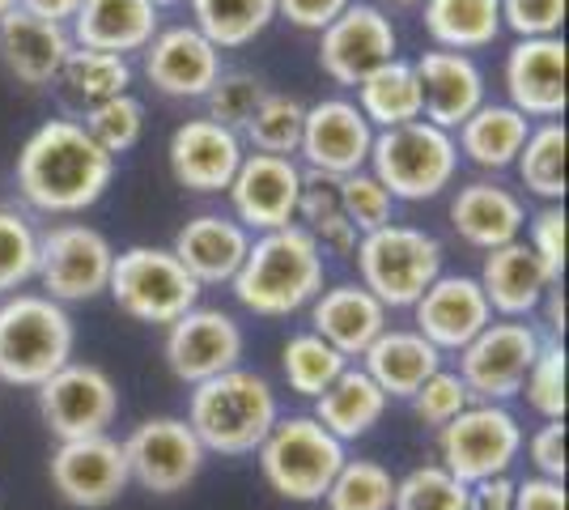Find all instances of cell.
<instances>
[{
	"label": "cell",
	"instance_id": "cell-9",
	"mask_svg": "<svg viewBox=\"0 0 569 510\" xmlns=\"http://www.w3.org/2000/svg\"><path fill=\"white\" fill-rule=\"evenodd\" d=\"M111 264H116L111 239L94 226H86V221H56L51 230L39 234L34 277L43 281V293L60 307L90 302L98 293H107Z\"/></svg>",
	"mask_w": 569,
	"mask_h": 510
},
{
	"label": "cell",
	"instance_id": "cell-30",
	"mask_svg": "<svg viewBox=\"0 0 569 510\" xmlns=\"http://www.w3.org/2000/svg\"><path fill=\"white\" fill-rule=\"evenodd\" d=\"M361 370L379 383V391L391 400H412V391L426 383L433 370H442V353L429 344L417 328H387L366 353Z\"/></svg>",
	"mask_w": 569,
	"mask_h": 510
},
{
	"label": "cell",
	"instance_id": "cell-45",
	"mask_svg": "<svg viewBox=\"0 0 569 510\" xmlns=\"http://www.w3.org/2000/svg\"><path fill=\"white\" fill-rule=\"evenodd\" d=\"M522 396L545 421H566V344H540L522 379Z\"/></svg>",
	"mask_w": 569,
	"mask_h": 510
},
{
	"label": "cell",
	"instance_id": "cell-8",
	"mask_svg": "<svg viewBox=\"0 0 569 510\" xmlns=\"http://www.w3.org/2000/svg\"><path fill=\"white\" fill-rule=\"evenodd\" d=\"M107 293L116 298V307L137 323H158L170 328L179 316H188L191 307H200V286L191 281V272L170 247H128L116 251L111 281Z\"/></svg>",
	"mask_w": 569,
	"mask_h": 510
},
{
	"label": "cell",
	"instance_id": "cell-5",
	"mask_svg": "<svg viewBox=\"0 0 569 510\" xmlns=\"http://www.w3.org/2000/svg\"><path fill=\"white\" fill-rule=\"evenodd\" d=\"M366 170L391 192V200H408V204L438 200L459 174L455 132L433 128L429 120H412L403 128L375 132Z\"/></svg>",
	"mask_w": 569,
	"mask_h": 510
},
{
	"label": "cell",
	"instance_id": "cell-58",
	"mask_svg": "<svg viewBox=\"0 0 569 510\" xmlns=\"http://www.w3.org/2000/svg\"><path fill=\"white\" fill-rule=\"evenodd\" d=\"M391 4H426V0H391Z\"/></svg>",
	"mask_w": 569,
	"mask_h": 510
},
{
	"label": "cell",
	"instance_id": "cell-54",
	"mask_svg": "<svg viewBox=\"0 0 569 510\" xmlns=\"http://www.w3.org/2000/svg\"><path fill=\"white\" fill-rule=\"evenodd\" d=\"M18 9L30 13V18H43V22L69 26L81 9V0H18Z\"/></svg>",
	"mask_w": 569,
	"mask_h": 510
},
{
	"label": "cell",
	"instance_id": "cell-43",
	"mask_svg": "<svg viewBox=\"0 0 569 510\" xmlns=\"http://www.w3.org/2000/svg\"><path fill=\"white\" fill-rule=\"evenodd\" d=\"M39 268V230L18 209H0V293H18Z\"/></svg>",
	"mask_w": 569,
	"mask_h": 510
},
{
	"label": "cell",
	"instance_id": "cell-29",
	"mask_svg": "<svg viewBox=\"0 0 569 510\" xmlns=\"http://www.w3.org/2000/svg\"><path fill=\"white\" fill-rule=\"evenodd\" d=\"M153 0H81L77 18L69 22L72 48L111 51V56H141L149 39L162 30Z\"/></svg>",
	"mask_w": 569,
	"mask_h": 510
},
{
	"label": "cell",
	"instance_id": "cell-10",
	"mask_svg": "<svg viewBox=\"0 0 569 510\" xmlns=\"http://www.w3.org/2000/svg\"><path fill=\"white\" fill-rule=\"evenodd\" d=\"M522 451V426L506 404L472 400L463 413L438 430V460L463 486L501 477Z\"/></svg>",
	"mask_w": 569,
	"mask_h": 510
},
{
	"label": "cell",
	"instance_id": "cell-26",
	"mask_svg": "<svg viewBox=\"0 0 569 510\" xmlns=\"http://www.w3.org/2000/svg\"><path fill=\"white\" fill-rule=\"evenodd\" d=\"M251 234L230 213H196L174 234V260L188 268L191 281L204 286H230L247 260Z\"/></svg>",
	"mask_w": 569,
	"mask_h": 510
},
{
	"label": "cell",
	"instance_id": "cell-19",
	"mask_svg": "<svg viewBox=\"0 0 569 510\" xmlns=\"http://www.w3.org/2000/svg\"><path fill=\"white\" fill-rule=\"evenodd\" d=\"M566 39L548 34V39H519L506 51V102L522 111L527 120H561L566 116Z\"/></svg>",
	"mask_w": 569,
	"mask_h": 510
},
{
	"label": "cell",
	"instance_id": "cell-2",
	"mask_svg": "<svg viewBox=\"0 0 569 510\" xmlns=\"http://www.w3.org/2000/svg\"><path fill=\"white\" fill-rule=\"evenodd\" d=\"M323 251L310 239L307 226H284L256 234L247 247V260L230 281L238 307H247L251 316L281 319L310 307L323 290Z\"/></svg>",
	"mask_w": 569,
	"mask_h": 510
},
{
	"label": "cell",
	"instance_id": "cell-23",
	"mask_svg": "<svg viewBox=\"0 0 569 510\" xmlns=\"http://www.w3.org/2000/svg\"><path fill=\"white\" fill-rule=\"evenodd\" d=\"M387 307L361 281H345V286H323L319 298L310 302V332L328 340L340 358H361L375 340L387 332Z\"/></svg>",
	"mask_w": 569,
	"mask_h": 510
},
{
	"label": "cell",
	"instance_id": "cell-12",
	"mask_svg": "<svg viewBox=\"0 0 569 510\" xmlns=\"http://www.w3.org/2000/svg\"><path fill=\"white\" fill-rule=\"evenodd\" d=\"M34 391H39V413L60 442L107 434V426L119 413L116 379L94 362H64Z\"/></svg>",
	"mask_w": 569,
	"mask_h": 510
},
{
	"label": "cell",
	"instance_id": "cell-20",
	"mask_svg": "<svg viewBox=\"0 0 569 510\" xmlns=\"http://www.w3.org/2000/svg\"><path fill=\"white\" fill-rule=\"evenodd\" d=\"M412 323H417V332L438 353H459L463 344H472L493 323V311H489L485 290H480L476 277H468V272H442L412 302Z\"/></svg>",
	"mask_w": 569,
	"mask_h": 510
},
{
	"label": "cell",
	"instance_id": "cell-16",
	"mask_svg": "<svg viewBox=\"0 0 569 510\" xmlns=\"http://www.w3.org/2000/svg\"><path fill=\"white\" fill-rule=\"evenodd\" d=\"M242 328L230 311L221 307H191L188 316H179L167 328V366L179 383H204V379H217L226 370H234L238 358H242Z\"/></svg>",
	"mask_w": 569,
	"mask_h": 510
},
{
	"label": "cell",
	"instance_id": "cell-31",
	"mask_svg": "<svg viewBox=\"0 0 569 510\" xmlns=\"http://www.w3.org/2000/svg\"><path fill=\"white\" fill-rule=\"evenodd\" d=\"M531 132V120L515 111L510 102H480L468 120L455 128V149L476 170H510L522 141Z\"/></svg>",
	"mask_w": 569,
	"mask_h": 510
},
{
	"label": "cell",
	"instance_id": "cell-24",
	"mask_svg": "<svg viewBox=\"0 0 569 510\" xmlns=\"http://www.w3.org/2000/svg\"><path fill=\"white\" fill-rule=\"evenodd\" d=\"M412 69H417V81H421V120H429L433 128L455 132L480 102H489L480 64L463 51L433 48L421 60H412Z\"/></svg>",
	"mask_w": 569,
	"mask_h": 510
},
{
	"label": "cell",
	"instance_id": "cell-27",
	"mask_svg": "<svg viewBox=\"0 0 569 510\" xmlns=\"http://www.w3.org/2000/svg\"><path fill=\"white\" fill-rule=\"evenodd\" d=\"M69 51H72L69 26L30 18L22 9H9L0 18V64L9 69L13 81H22L30 90L51 86L60 77V69H64Z\"/></svg>",
	"mask_w": 569,
	"mask_h": 510
},
{
	"label": "cell",
	"instance_id": "cell-14",
	"mask_svg": "<svg viewBox=\"0 0 569 510\" xmlns=\"http://www.w3.org/2000/svg\"><path fill=\"white\" fill-rule=\"evenodd\" d=\"M396 56H400V34L379 4L353 0L328 30H319V69L336 86H357Z\"/></svg>",
	"mask_w": 569,
	"mask_h": 510
},
{
	"label": "cell",
	"instance_id": "cell-37",
	"mask_svg": "<svg viewBox=\"0 0 569 510\" xmlns=\"http://www.w3.org/2000/svg\"><path fill=\"white\" fill-rule=\"evenodd\" d=\"M64 86V94L77 102V107H98L107 98L128 94L132 86V64L123 56H111V51H90V48H72L64 69L56 77Z\"/></svg>",
	"mask_w": 569,
	"mask_h": 510
},
{
	"label": "cell",
	"instance_id": "cell-44",
	"mask_svg": "<svg viewBox=\"0 0 569 510\" xmlns=\"http://www.w3.org/2000/svg\"><path fill=\"white\" fill-rule=\"evenodd\" d=\"M336 192H340V213L353 221L357 234L379 230V226H387V221H391V213H396V200H391V192L382 188L370 170H353V174L336 179Z\"/></svg>",
	"mask_w": 569,
	"mask_h": 510
},
{
	"label": "cell",
	"instance_id": "cell-47",
	"mask_svg": "<svg viewBox=\"0 0 569 510\" xmlns=\"http://www.w3.org/2000/svg\"><path fill=\"white\" fill-rule=\"evenodd\" d=\"M468 404H472V396H468L463 379L455 370H433L426 383L412 391V413L421 417L426 426H433V430L455 421Z\"/></svg>",
	"mask_w": 569,
	"mask_h": 510
},
{
	"label": "cell",
	"instance_id": "cell-4",
	"mask_svg": "<svg viewBox=\"0 0 569 510\" xmlns=\"http://www.w3.org/2000/svg\"><path fill=\"white\" fill-rule=\"evenodd\" d=\"M77 328L72 316L48 293H9L0 302V383L39 388L72 362Z\"/></svg>",
	"mask_w": 569,
	"mask_h": 510
},
{
	"label": "cell",
	"instance_id": "cell-42",
	"mask_svg": "<svg viewBox=\"0 0 569 510\" xmlns=\"http://www.w3.org/2000/svg\"><path fill=\"white\" fill-rule=\"evenodd\" d=\"M391 510H468V486L451 477L442 463H426L396 481Z\"/></svg>",
	"mask_w": 569,
	"mask_h": 510
},
{
	"label": "cell",
	"instance_id": "cell-51",
	"mask_svg": "<svg viewBox=\"0 0 569 510\" xmlns=\"http://www.w3.org/2000/svg\"><path fill=\"white\" fill-rule=\"evenodd\" d=\"M353 0H277V18H284L298 30H328Z\"/></svg>",
	"mask_w": 569,
	"mask_h": 510
},
{
	"label": "cell",
	"instance_id": "cell-28",
	"mask_svg": "<svg viewBox=\"0 0 569 510\" xmlns=\"http://www.w3.org/2000/svg\"><path fill=\"white\" fill-rule=\"evenodd\" d=\"M451 226L455 234L476 251L515 243L527 226V204L519 192L493 179H472L451 196Z\"/></svg>",
	"mask_w": 569,
	"mask_h": 510
},
{
	"label": "cell",
	"instance_id": "cell-33",
	"mask_svg": "<svg viewBox=\"0 0 569 510\" xmlns=\"http://www.w3.org/2000/svg\"><path fill=\"white\" fill-rule=\"evenodd\" d=\"M353 90H357V111L366 116V123L375 132L421 120V81H417L412 60H400V56L387 60L366 81H357Z\"/></svg>",
	"mask_w": 569,
	"mask_h": 510
},
{
	"label": "cell",
	"instance_id": "cell-52",
	"mask_svg": "<svg viewBox=\"0 0 569 510\" xmlns=\"http://www.w3.org/2000/svg\"><path fill=\"white\" fill-rule=\"evenodd\" d=\"M515 510H569L566 481H548V477H527L515 486Z\"/></svg>",
	"mask_w": 569,
	"mask_h": 510
},
{
	"label": "cell",
	"instance_id": "cell-39",
	"mask_svg": "<svg viewBox=\"0 0 569 510\" xmlns=\"http://www.w3.org/2000/svg\"><path fill=\"white\" fill-rule=\"evenodd\" d=\"M345 366L349 358H340L328 340H319L315 332H298V337L284 340L281 349V370H284V383L289 391H298V396H323V391L332 388L336 379L345 374Z\"/></svg>",
	"mask_w": 569,
	"mask_h": 510
},
{
	"label": "cell",
	"instance_id": "cell-3",
	"mask_svg": "<svg viewBox=\"0 0 569 510\" xmlns=\"http://www.w3.org/2000/svg\"><path fill=\"white\" fill-rule=\"evenodd\" d=\"M277 391L256 370H226L217 379H204L191 388L188 421L191 434L200 438L204 451L217 456H251L268 430L277 426Z\"/></svg>",
	"mask_w": 569,
	"mask_h": 510
},
{
	"label": "cell",
	"instance_id": "cell-57",
	"mask_svg": "<svg viewBox=\"0 0 569 510\" xmlns=\"http://www.w3.org/2000/svg\"><path fill=\"white\" fill-rule=\"evenodd\" d=\"M170 4H183V0H153V9H170Z\"/></svg>",
	"mask_w": 569,
	"mask_h": 510
},
{
	"label": "cell",
	"instance_id": "cell-21",
	"mask_svg": "<svg viewBox=\"0 0 569 510\" xmlns=\"http://www.w3.org/2000/svg\"><path fill=\"white\" fill-rule=\"evenodd\" d=\"M247 158V146L242 137L213 123L209 116L204 120H188L170 132V149L167 162L170 174L179 188H188L196 196H217L234 183L238 167Z\"/></svg>",
	"mask_w": 569,
	"mask_h": 510
},
{
	"label": "cell",
	"instance_id": "cell-15",
	"mask_svg": "<svg viewBox=\"0 0 569 510\" xmlns=\"http://www.w3.org/2000/svg\"><path fill=\"white\" fill-rule=\"evenodd\" d=\"M302 174L293 158H272V153H247L238 167L230 196V218L247 234H268L298 221V196H302Z\"/></svg>",
	"mask_w": 569,
	"mask_h": 510
},
{
	"label": "cell",
	"instance_id": "cell-38",
	"mask_svg": "<svg viewBox=\"0 0 569 510\" xmlns=\"http://www.w3.org/2000/svg\"><path fill=\"white\" fill-rule=\"evenodd\" d=\"M302 120H307V102L281 90H268L260 107L251 111V120L242 123V146L256 153H272V158H293L298 141H302Z\"/></svg>",
	"mask_w": 569,
	"mask_h": 510
},
{
	"label": "cell",
	"instance_id": "cell-55",
	"mask_svg": "<svg viewBox=\"0 0 569 510\" xmlns=\"http://www.w3.org/2000/svg\"><path fill=\"white\" fill-rule=\"evenodd\" d=\"M540 307L548 311V328H552V332H566V298H561V281L545 293V302H540Z\"/></svg>",
	"mask_w": 569,
	"mask_h": 510
},
{
	"label": "cell",
	"instance_id": "cell-32",
	"mask_svg": "<svg viewBox=\"0 0 569 510\" xmlns=\"http://www.w3.org/2000/svg\"><path fill=\"white\" fill-rule=\"evenodd\" d=\"M387 396L379 391V383L361 370V366H345V374L336 379L323 396H315V421L336 438V442H353L366 438L387 413Z\"/></svg>",
	"mask_w": 569,
	"mask_h": 510
},
{
	"label": "cell",
	"instance_id": "cell-18",
	"mask_svg": "<svg viewBox=\"0 0 569 510\" xmlns=\"http://www.w3.org/2000/svg\"><path fill=\"white\" fill-rule=\"evenodd\" d=\"M51 489L77 510H102L128 489L123 442L111 434L69 438L51 451Z\"/></svg>",
	"mask_w": 569,
	"mask_h": 510
},
{
	"label": "cell",
	"instance_id": "cell-56",
	"mask_svg": "<svg viewBox=\"0 0 569 510\" xmlns=\"http://www.w3.org/2000/svg\"><path fill=\"white\" fill-rule=\"evenodd\" d=\"M9 9H18V0H0V18H4Z\"/></svg>",
	"mask_w": 569,
	"mask_h": 510
},
{
	"label": "cell",
	"instance_id": "cell-22",
	"mask_svg": "<svg viewBox=\"0 0 569 510\" xmlns=\"http://www.w3.org/2000/svg\"><path fill=\"white\" fill-rule=\"evenodd\" d=\"M141 69L149 86L167 98H204L217 86L221 51L196 26H167L141 51Z\"/></svg>",
	"mask_w": 569,
	"mask_h": 510
},
{
	"label": "cell",
	"instance_id": "cell-7",
	"mask_svg": "<svg viewBox=\"0 0 569 510\" xmlns=\"http://www.w3.org/2000/svg\"><path fill=\"white\" fill-rule=\"evenodd\" d=\"M256 456H260L263 481L284 502H323L340 463L349 460L345 442H336L310 413L277 417V426L256 447Z\"/></svg>",
	"mask_w": 569,
	"mask_h": 510
},
{
	"label": "cell",
	"instance_id": "cell-35",
	"mask_svg": "<svg viewBox=\"0 0 569 510\" xmlns=\"http://www.w3.org/2000/svg\"><path fill=\"white\" fill-rule=\"evenodd\" d=\"M191 26L217 51H234L256 43L277 22V0H188Z\"/></svg>",
	"mask_w": 569,
	"mask_h": 510
},
{
	"label": "cell",
	"instance_id": "cell-11",
	"mask_svg": "<svg viewBox=\"0 0 569 510\" xmlns=\"http://www.w3.org/2000/svg\"><path fill=\"white\" fill-rule=\"evenodd\" d=\"M545 337L527 319H498L489 323L472 344L459 349V379L472 400L480 404H501L522 391V379L536 362Z\"/></svg>",
	"mask_w": 569,
	"mask_h": 510
},
{
	"label": "cell",
	"instance_id": "cell-48",
	"mask_svg": "<svg viewBox=\"0 0 569 510\" xmlns=\"http://www.w3.org/2000/svg\"><path fill=\"white\" fill-rule=\"evenodd\" d=\"M566 26V0H501V30L519 39H548Z\"/></svg>",
	"mask_w": 569,
	"mask_h": 510
},
{
	"label": "cell",
	"instance_id": "cell-34",
	"mask_svg": "<svg viewBox=\"0 0 569 510\" xmlns=\"http://www.w3.org/2000/svg\"><path fill=\"white\" fill-rule=\"evenodd\" d=\"M426 34L433 48L472 56L501 34V0H426Z\"/></svg>",
	"mask_w": 569,
	"mask_h": 510
},
{
	"label": "cell",
	"instance_id": "cell-13",
	"mask_svg": "<svg viewBox=\"0 0 569 510\" xmlns=\"http://www.w3.org/2000/svg\"><path fill=\"white\" fill-rule=\"evenodd\" d=\"M204 447L191 434L183 417H149L123 438L128 481H137L149 493H183L204 468Z\"/></svg>",
	"mask_w": 569,
	"mask_h": 510
},
{
	"label": "cell",
	"instance_id": "cell-25",
	"mask_svg": "<svg viewBox=\"0 0 569 510\" xmlns=\"http://www.w3.org/2000/svg\"><path fill=\"white\" fill-rule=\"evenodd\" d=\"M480 290L489 311L501 319H527L540 311L545 293L557 286V277L545 268V260L531 251V247L515 239L506 247L485 251V264H480Z\"/></svg>",
	"mask_w": 569,
	"mask_h": 510
},
{
	"label": "cell",
	"instance_id": "cell-17",
	"mask_svg": "<svg viewBox=\"0 0 569 510\" xmlns=\"http://www.w3.org/2000/svg\"><path fill=\"white\" fill-rule=\"evenodd\" d=\"M375 146V128L357 111L353 98H319L307 107L298 153L310 174L345 179L353 170H366Z\"/></svg>",
	"mask_w": 569,
	"mask_h": 510
},
{
	"label": "cell",
	"instance_id": "cell-1",
	"mask_svg": "<svg viewBox=\"0 0 569 510\" xmlns=\"http://www.w3.org/2000/svg\"><path fill=\"white\" fill-rule=\"evenodd\" d=\"M13 174L34 213L77 218L107 196L116 179V158L102 153L77 120H48L26 137Z\"/></svg>",
	"mask_w": 569,
	"mask_h": 510
},
{
	"label": "cell",
	"instance_id": "cell-46",
	"mask_svg": "<svg viewBox=\"0 0 569 510\" xmlns=\"http://www.w3.org/2000/svg\"><path fill=\"white\" fill-rule=\"evenodd\" d=\"M263 94H268V86L256 73H221L213 90L204 94L209 120L230 128V132H242V123L251 120V111L260 107Z\"/></svg>",
	"mask_w": 569,
	"mask_h": 510
},
{
	"label": "cell",
	"instance_id": "cell-40",
	"mask_svg": "<svg viewBox=\"0 0 569 510\" xmlns=\"http://www.w3.org/2000/svg\"><path fill=\"white\" fill-rule=\"evenodd\" d=\"M328 510H391L396 507V477L379 460H345L323 493Z\"/></svg>",
	"mask_w": 569,
	"mask_h": 510
},
{
	"label": "cell",
	"instance_id": "cell-49",
	"mask_svg": "<svg viewBox=\"0 0 569 510\" xmlns=\"http://www.w3.org/2000/svg\"><path fill=\"white\" fill-rule=\"evenodd\" d=\"M527 247L561 281V268H566V209L561 204H545L540 213L527 218Z\"/></svg>",
	"mask_w": 569,
	"mask_h": 510
},
{
	"label": "cell",
	"instance_id": "cell-36",
	"mask_svg": "<svg viewBox=\"0 0 569 510\" xmlns=\"http://www.w3.org/2000/svg\"><path fill=\"white\" fill-rule=\"evenodd\" d=\"M566 149H569L566 123L545 120V123H531L519 158H515L522 188L531 196H540L545 204H561L566 200Z\"/></svg>",
	"mask_w": 569,
	"mask_h": 510
},
{
	"label": "cell",
	"instance_id": "cell-50",
	"mask_svg": "<svg viewBox=\"0 0 569 510\" xmlns=\"http://www.w3.org/2000/svg\"><path fill=\"white\" fill-rule=\"evenodd\" d=\"M527 456L536 463V477L566 481V421H545L527 442Z\"/></svg>",
	"mask_w": 569,
	"mask_h": 510
},
{
	"label": "cell",
	"instance_id": "cell-6",
	"mask_svg": "<svg viewBox=\"0 0 569 510\" xmlns=\"http://www.w3.org/2000/svg\"><path fill=\"white\" fill-rule=\"evenodd\" d=\"M361 286L379 298L387 311H412V302L442 277V243L421 226L387 221L361 234L353 251Z\"/></svg>",
	"mask_w": 569,
	"mask_h": 510
},
{
	"label": "cell",
	"instance_id": "cell-53",
	"mask_svg": "<svg viewBox=\"0 0 569 510\" xmlns=\"http://www.w3.org/2000/svg\"><path fill=\"white\" fill-rule=\"evenodd\" d=\"M515 486L519 481H510V472L472 481L468 486V510H515Z\"/></svg>",
	"mask_w": 569,
	"mask_h": 510
},
{
	"label": "cell",
	"instance_id": "cell-41",
	"mask_svg": "<svg viewBox=\"0 0 569 510\" xmlns=\"http://www.w3.org/2000/svg\"><path fill=\"white\" fill-rule=\"evenodd\" d=\"M81 128L90 132V141H94L102 153H111L119 162V153H128V149L144 137V102L132 94L107 98V102H98V107L86 111V123H81Z\"/></svg>",
	"mask_w": 569,
	"mask_h": 510
}]
</instances>
